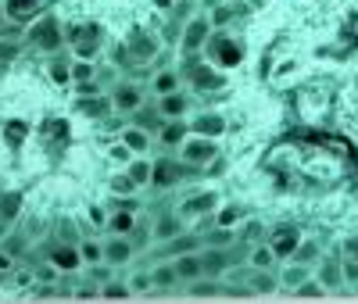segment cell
<instances>
[{"label": "cell", "instance_id": "6da1fadb", "mask_svg": "<svg viewBox=\"0 0 358 304\" xmlns=\"http://www.w3.org/2000/svg\"><path fill=\"white\" fill-rule=\"evenodd\" d=\"M25 47H33V50H40V54H62L65 47H69V40H65V25L57 22V15H40V18H33L29 22V29H25Z\"/></svg>", "mask_w": 358, "mask_h": 304}, {"label": "cell", "instance_id": "7a4b0ae2", "mask_svg": "<svg viewBox=\"0 0 358 304\" xmlns=\"http://www.w3.org/2000/svg\"><path fill=\"white\" fill-rule=\"evenodd\" d=\"M179 72H183V82L194 89V94H201V97L222 94V89L229 86V75H226V68L212 65V61H194V57H187V65L179 68Z\"/></svg>", "mask_w": 358, "mask_h": 304}, {"label": "cell", "instance_id": "3957f363", "mask_svg": "<svg viewBox=\"0 0 358 304\" xmlns=\"http://www.w3.org/2000/svg\"><path fill=\"white\" fill-rule=\"evenodd\" d=\"M204 57L212 61V65L229 72V68H236L244 61V43L236 36H229L226 29H215V33L208 36V43H204Z\"/></svg>", "mask_w": 358, "mask_h": 304}, {"label": "cell", "instance_id": "277c9868", "mask_svg": "<svg viewBox=\"0 0 358 304\" xmlns=\"http://www.w3.org/2000/svg\"><path fill=\"white\" fill-rule=\"evenodd\" d=\"M65 40H69V50L72 57H90L94 61L104 47V29L97 22H76L65 29Z\"/></svg>", "mask_w": 358, "mask_h": 304}, {"label": "cell", "instance_id": "5b68a950", "mask_svg": "<svg viewBox=\"0 0 358 304\" xmlns=\"http://www.w3.org/2000/svg\"><path fill=\"white\" fill-rule=\"evenodd\" d=\"M179 158H183L190 168H208L219 161V140L215 136H201V133H190L183 143L176 150Z\"/></svg>", "mask_w": 358, "mask_h": 304}, {"label": "cell", "instance_id": "8992f818", "mask_svg": "<svg viewBox=\"0 0 358 304\" xmlns=\"http://www.w3.org/2000/svg\"><path fill=\"white\" fill-rule=\"evenodd\" d=\"M197 168H190L183 158H158L155 161V175H151V187L155 190H172V187H179V182H183L187 175H194Z\"/></svg>", "mask_w": 358, "mask_h": 304}, {"label": "cell", "instance_id": "52a82bcc", "mask_svg": "<svg viewBox=\"0 0 358 304\" xmlns=\"http://www.w3.org/2000/svg\"><path fill=\"white\" fill-rule=\"evenodd\" d=\"M126 50H129L133 68H140V65H151V61L162 54V43H158V36L151 33V29H133L129 40H126Z\"/></svg>", "mask_w": 358, "mask_h": 304}, {"label": "cell", "instance_id": "ba28073f", "mask_svg": "<svg viewBox=\"0 0 358 304\" xmlns=\"http://www.w3.org/2000/svg\"><path fill=\"white\" fill-rule=\"evenodd\" d=\"M111 104H115V115H136L147 101H143V86L136 79H118L111 86Z\"/></svg>", "mask_w": 358, "mask_h": 304}, {"label": "cell", "instance_id": "9c48e42d", "mask_svg": "<svg viewBox=\"0 0 358 304\" xmlns=\"http://www.w3.org/2000/svg\"><path fill=\"white\" fill-rule=\"evenodd\" d=\"M212 33H215L212 18L194 15V18L183 25V36H179V43H183V54H187V57H194L197 50H204V43H208V36H212Z\"/></svg>", "mask_w": 358, "mask_h": 304}, {"label": "cell", "instance_id": "30bf717a", "mask_svg": "<svg viewBox=\"0 0 358 304\" xmlns=\"http://www.w3.org/2000/svg\"><path fill=\"white\" fill-rule=\"evenodd\" d=\"M265 243L273 247V254L280 261H290L294 251H297V243H301V229H297V226H276V229H268Z\"/></svg>", "mask_w": 358, "mask_h": 304}, {"label": "cell", "instance_id": "8fae6325", "mask_svg": "<svg viewBox=\"0 0 358 304\" xmlns=\"http://www.w3.org/2000/svg\"><path fill=\"white\" fill-rule=\"evenodd\" d=\"M219 204H222V197L215 190H201V194H194V197H187L183 204H179V215H183L187 222L190 219H204V215H215Z\"/></svg>", "mask_w": 358, "mask_h": 304}, {"label": "cell", "instance_id": "7c38bea8", "mask_svg": "<svg viewBox=\"0 0 358 304\" xmlns=\"http://www.w3.org/2000/svg\"><path fill=\"white\" fill-rule=\"evenodd\" d=\"M315 280L326 287V294L344 290V287H348V283H344V261H337V254H322V258L315 261Z\"/></svg>", "mask_w": 358, "mask_h": 304}, {"label": "cell", "instance_id": "4fadbf2b", "mask_svg": "<svg viewBox=\"0 0 358 304\" xmlns=\"http://www.w3.org/2000/svg\"><path fill=\"white\" fill-rule=\"evenodd\" d=\"M76 111L79 118H90V122H104L108 115H115V104H111V94H79L76 97Z\"/></svg>", "mask_w": 358, "mask_h": 304}, {"label": "cell", "instance_id": "5bb4252c", "mask_svg": "<svg viewBox=\"0 0 358 304\" xmlns=\"http://www.w3.org/2000/svg\"><path fill=\"white\" fill-rule=\"evenodd\" d=\"M133 254H136L133 236H115V233H111V240L104 243V265H111V268L129 265V261H133Z\"/></svg>", "mask_w": 358, "mask_h": 304}, {"label": "cell", "instance_id": "9a60e30c", "mask_svg": "<svg viewBox=\"0 0 358 304\" xmlns=\"http://www.w3.org/2000/svg\"><path fill=\"white\" fill-rule=\"evenodd\" d=\"M47 258H50V268H57V272H76L83 265V254H79V243L76 240L72 243H54Z\"/></svg>", "mask_w": 358, "mask_h": 304}, {"label": "cell", "instance_id": "2e32d148", "mask_svg": "<svg viewBox=\"0 0 358 304\" xmlns=\"http://www.w3.org/2000/svg\"><path fill=\"white\" fill-rule=\"evenodd\" d=\"M190 136V122L187 118H165L162 129H158V143L165 150H179V143H183Z\"/></svg>", "mask_w": 358, "mask_h": 304}, {"label": "cell", "instance_id": "e0dca14e", "mask_svg": "<svg viewBox=\"0 0 358 304\" xmlns=\"http://www.w3.org/2000/svg\"><path fill=\"white\" fill-rule=\"evenodd\" d=\"M190 133H201V136H222L226 133V115L222 111H197L190 118Z\"/></svg>", "mask_w": 358, "mask_h": 304}, {"label": "cell", "instance_id": "ac0fdd59", "mask_svg": "<svg viewBox=\"0 0 358 304\" xmlns=\"http://www.w3.org/2000/svg\"><path fill=\"white\" fill-rule=\"evenodd\" d=\"M190 108H194V97L187 94V89H172V94L158 97V111H162L165 118H187Z\"/></svg>", "mask_w": 358, "mask_h": 304}, {"label": "cell", "instance_id": "d6986e66", "mask_svg": "<svg viewBox=\"0 0 358 304\" xmlns=\"http://www.w3.org/2000/svg\"><path fill=\"white\" fill-rule=\"evenodd\" d=\"M312 276H315V268H312V265H301V261H287V268L280 272V287L297 294V290H301V287H305Z\"/></svg>", "mask_w": 358, "mask_h": 304}, {"label": "cell", "instance_id": "ffe728a7", "mask_svg": "<svg viewBox=\"0 0 358 304\" xmlns=\"http://www.w3.org/2000/svg\"><path fill=\"white\" fill-rule=\"evenodd\" d=\"M179 233H187V219L183 215H158L155 226H151V240L155 243H165V240H172Z\"/></svg>", "mask_w": 358, "mask_h": 304}, {"label": "cell", "instance_id": "44dd1931", "mask_svg": "<svg viewBox=\"0 0 358 304\" xmlns=\"http://www.w3.org/2000/svg\"><path fill=\"white\" fill-rule=\"evenodd\" d=\"M172 265H176V272H179V280H183V283H194V280H201V276H204V261H201V251L176 254V258H172Z\"/></svg>", "mask_w": 358, "mask_h": 304}, {"label": "cell", "instance_id": "7402d4cb", "mask_svg": "<svg viewBox=\"0 0 358 304\" xmlns=\"http://www.w3.org/2000/svg\"><path fill=\"white\" fill-rule=\"evenodd\" d=\"M201 261H204V276H215L219 280L222 272L229 268L233 258H229V247H204L201 251Z\"/></svg>", "mask_w": 358, "mask_h": 304}, {"label": "cell", "instance_id": "603a6c76", "mask_svg": "<svg viewBox=\"0 0 358 304\" xmlns=\"http://www.w3.org/2000/svg\"><path fill=\"white\" fill-rule=\"evenodd\" d=\"M43 0H4V11H8V22L11 25H22V22H33V15L40 11Z\"/></svg>", "mask_w": 358, "mask_h": 304}, {"label": "cell", "instance_id": "cb8c5ba5", "mask_svg": "<svg viewBox=\"0 0 358 304\" xmlns=\"http://www.w3.org/2000/svg\"><path fill=\"white\" fill-rule=\"evenodd\" d=\"M151 89H155V97H165L172 94V89H183V72L179 68H162L151 75Z\"/></svg>", "mask_w": 358, "mask_h": 304}, {"label": "cell", "instance_id": "d4e9b609", "mask_svg": "<svg viewBox=\"0 0 358 304\" xmlns=\"http://www.w3.org/2000/svg\"><path fill=\"white\" fill-rule=\"evenodd\" d=\"M201 247H204V236L179 233V236L165 240V251H162V258H176V254H187V251H201Z\"/></svg>", "mask_w": 358, "mask_h": 304}, {"label": "cell", "instance_id": "484cf974", "mask_svg": "<svg viewBox=\"0 0 358 304\" xmlns=\"http://www.w3.org/2000/svg\"><path fill=\"white\" fill-rule=\"evenodd\" d=\"M122 143L133 150V154H147L155 140H151V129H143V126H136V122H133V126L122 129Z\"/></svg>", "mask_w": 358, "mask_h": 304}, {"label": "cell", "instance_id": "4316f807", "mask_svg": "<svg viewBox=\"0 0 358 304\" xmlns=\"http://www.w3.org/2000/svg\"><path fill=\"white\" fill-rule=\"evenodd\" d=\"M108 233H115V236H133V233H136V215H133L129 208L111 211V215H108Z\"/></svg>", "mask_w": 358, "mask_h": 304}, {"label": "cell", "instance_id": "83f0119b", "mask_svg": "<svg viewBox=\"0 0 358 304\" xmlns=\"http://www.w3.org/2000/svg\"><path fill=\"white\" fill-rule=\"evenodd\" d=\"M126 172L136 179V187H140V190H147V187H151V175H155V161L147 158V154H136V158L126 165Z\"/></svg>", "mask_w": 358, "mask_h": 304}, {"label": "cell", "instance_id": "f1b7e54d", "mask_svg": "<svg viewBox=\"0 0 358 304\" xmlns=\"http://www.w3.org/2000/svg\"><path fill=\"white\" fill-rule=\"evenodd\" d=\"M108 194H115V197H136V194H140V187H136V179L122 168V172L108 175Z\"/></svg>", "mask_w": 358, "mask_h": 304}, {"label": "cell", "instance_id": "f546056e", "mask_svg": "<svg viewBox=\"0 0 358 304\" xmlns=\"http://www.w3.org/2000/svg\"><path fill=\"white\" fill-rule=\"evenodd\" d=\"M248 287H251V294H273V290H280V276H273L268 268H251Z\"/></svg>", "mask_w": 358, "mask_h": 304}, {"label": "cell", "instance_id": "4dcf8cb0", "mask_svg": "<svg viewBox=\"0 0 358 304\" xmlns=\"http://www.w3.org/2000/svg\"><path fill=\"white\" fill-rule=\"evenodd\" d=\"M151 280H155V290H172V287L183 283V280H179V272H176V265H172V261L155 265V268H151Z\"/></svg>", "mask_w": 358, "mask_h": 304}, {"label": "cell", "instance_id": "1f68e13d", "mask_svg": "<svg viewBox=\"0 0 358 304\" xmlns=\"http://www.w3.org/2000/svg\"><path fill=\"white\" fill-rule=\"evenodd\" d=\"M47 72H50V82L69 86V82H72V61H69V57H62V54H50Z\"/></svg>", "mask_w": 358, "mask_h": 304}, {"label": "cell", "instance_id": "d6a6232c", "mask_svg": "<svg viewBox=\"0 0 358 304\" xmlns=\"http://www.w3.org/2000/svg\"><path fill=\"white\" fill-rule=\"evenodd\" d=\"M97 79V65L90 57H72V82H94Z\"/></svg>", "mask_w": 358, "mask_h": 304}, {"label": "cell", "instance_id": "836d02e7", "mask_svg": "<svg viewBox=\"0 0 358 304\" xmlns=\"http://www.w3.org/2000/svg\"><path fill=\"white\" fill-rule=\"evenodd\" d=\"M319 258H322V247H319V243H315V240H301L290 261H301V265H312V268H315Z\"/></svg>", "mask_w": 358, "mask_h": 304}, {"label": "cell", "instance_id": "e575fe53", "mask_svg": "<svg viewBox=\"0 0 358 304\" xmlns=\"http://www.w3.org/2000/svg\"><path fill=\"white\" fill-rule=\"evenodd\" d=\"M187 287H190L194 297H215V294L226 290L222 280H215V276H201V280H194V283H187Z\"/></svg>", "mask_w": 358, "mask_h": 304}, {"label": "cell", "instance_id": "d590c367", "mask_svg": "<svg viewBox=\"0 0 358 304\" xmlns=\"http://www.w3.org/2000/svg\"><path fill=\"white\" fill-rule=\"evenodd\" d=\"M241 219H244L241 204H219V211H215V226H226V229H233Z\"/></svg>", "mask_w": 358, "mask_h": 304}, {"label": "cell", "instance_id": "8d00e7d4", "mask_svg": "<svg viewBox=\"0 0 358 304\" xmlns=\"http://www.w3.org/2000/svg\"><path fill=\"white\" fill-rule=\"evenodd\" d=\"M280 258L273 254V247H268V243H255L251 247V268H273Z\"/></svg>", "mask_w": 358, "mask_h": 304}, {"label": "cell", "instance_id": "74e56055", "mask_svg": "<svg viewBox=\"0 0 358 304\" xmlns=\"http://www.w3.org/2000/svg\"><path fill=\"white\" fill-rule=\"evenodd\" d=\"M18 211H22V194H18V190H11V194L0 197V215H4L8 222L18 219Z\"/></svg>", "mask_w": 358, "mask_h": 304}, {"label": "cell", "instance_id": "f35d334b", "mask_svg": "<svg viewBox=\"0 0 358 304\" xmlns=\"http://www.w3.org/2000/svg\"><path fill=\"white\" fill-rule=\"evenodd\" d=\"M79 254H83L86 265H97V261H104V243H97V240H79Z\"/></svg>", "mask_w": 358, "mask_h": 304}, {"label": "cell", "instance_id": "ab89813d", "mask_svg": "<svg viewBox=\"0 0 358 304\" xmlns=\"http://www.w3.org/2000/svg\"><path fill=\"white\" fill-rule=\"evenodd\" d=\"M233 18H236V4H229V0H226V4H215V8H212V25H215V29H226Z\"/></svg>", "mask_w": 358, "mask_h": 304}, {"label": "cell", "instance_id": "60d3db41", "mask_svg": "<svg viewBox=\"0 0 358 304\" xmlns=\"http://www.w3.org/2000/svg\"><path fill=\"white\" fill-rule=\"evenodd\" d=\"M108 158H111L115 165H129V161H133L136 154H133V150H129V147H126L122 140H118V143H111V147H108Z\"/></svg>", "mask_w": 358, "mask_h": 304}, {"label": "cell", "instance_id": "b9f144b4", "mask_svg": "<svg viewBox=\"0 0 358 304\" xmlns=\"http://www.w3.org/2000/svg\"><path fill=\"white\" fill-rule=\"evenodd\" d=\"M129 294H133L129 283H111V280H108V283L101 287V297H129Z\"/></svg>", "mask_w": 358, "mask_h": 304}, {"label": "cell", "instance_id": "7bdbcfd3", "mask_svg": "<svg viewBox=\"0 0 358 304\" xmlns=\"http://www.w3.org/2000/svg\"><path fill=\"white\" fill-rule=\"evenodd\" d=\"M129 287H133V294H147V290H155L151 272H140V276H133V280H129Z\"/></svg>", "mask_w": 358, "mask_h": 304}, {"label": "cell", "instance_id": "ee69618b", "mask_svg": "<svg viewBox=\"0 0 358 304\" xmlns=\"http://www.w3.org/2000/svg\"><path fill=\"white\" fill-rule=\"evenodd\" d=\"M297 294H301V297H326V287H322V283L312 276V280H308L301 290H297Z\"/></svg>", "mask_w": 358, "mask_h": 304}, {"label": "cell", "instance_id": "f6af8a7d", "mask_svg": "<svg viewBox=\"0 0 358 304\" xmlns=\"http://www.w3.org/2000/svg\"><path fill=\"white\" fill-rule=\"evenodd\" d=\"M18 50H22V43H15V40H0V61H15Z\"/></svg>", "mask_w": 358, "mask_h": 304}, {"label": "cell", "instance_id": "bcb514c9", "mask_svg": "<svg viewBox=\"0 0 358 304\" xmlns=\"http://www.w3.org/2000/svg\"><path fill=\"white\" fill-rule=\"evenodd\" d=\"M341 251H344V258H351V261H358V233H351L344 243H341Z\"/></svg>", "mask_w": 358, "mask_h": 304}, {"label": "cell", "instance_id": "7dc6e473", "mask_svg": "<svg viewBox=\"0 0 358 304\" xmlns=\"http://www.w3.org/2000/svg\"><path fill=\"white\" fill-rule=\"evenodd\" d=\"M344 283L358 287V261H351V258H344Z\"/></svg>", "mask_w": 358, "mask_h": 304}, {"label": "cell", "instance_id": "c3c4849f", "mask_svg": "<svg viewBox=\"0 0 358 304\" xmlns=\"http://www.w3.org/2000/svg\"><path fill=\"white\" fill-rule=\"evenodd\" d=\"M151 4H155L158 11H172V4H176V0H151Z\"/></svg>", "mask_w": 358, "mask_h": 304}, {"label": "cell", "instance_id": "681fc988", "mask_svg": "<svg viewBox=\"0 0 358 304\" xmlns=\"http://www.w3.org/2000/svg\"><path fill=\"white\" fill-rule=\"evenodd\" d=\"M8 22V11H4V0H0V25H4Z\"/></svg>", "mask_w": 358, "mask_h": 304}, {"label": "cell", "instance_id": "f907efd6", "mask_svg": "<svg viewBox=\"0 0 358 304\" xmlns=\"http://www.w3.org/2000/svg\"><path fill=\"white\" fill-rule=\"evenodd\" d=\"M0 40H4V25H0Z\"/></svg>", "mask_w": 358, "mask_h": 304}, {"label": "cell", "instance_id": "816d5d0a", "mask_svg": "<svg viewBox=\"0 0 358 304\" xmlns=\"http://www.w3.org/2000/svg\"><path fill=\"white\" fill-rule=\"evenodd\" d=\"M229 4H233V0H229Z\"/></svg>", "mask_w": 358, "mask_h": 304}]
</instances>
